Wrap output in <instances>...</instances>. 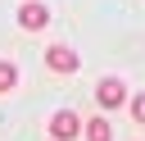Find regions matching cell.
<instances>
[{
  "instance_id": "obj_1",
  "label": "cell",
  "mask_w": 145,
  "mask_h": 141,
  "mask_svg": "<svg viewBox=\"0 0 145 141\" xmlns=\"http://www.w3.org/2000/svg\"><path fill=\"white\" fill-rule=\"evenodd\" d=\"M45 132H50L54 141H77V136H82V118H77L72 109H59V114L50 118V127H45Z\"/></svg>"
},
{
  "instance_id": "obj_2",
  "label": "cell",
  "mask_w": 145,
  "mask_h": 141,
  "mask_svg": "<svg viewBox=\"0 0 145 141\" xmlns=\"http://www.w3.org/2000/svg\"><path fill=\"white\" fill-rule=\"evenodd\" d=\"M122 100H127L122 77H100V86H95V105H100V109H118Z\"/></svg>"
},
{
  "instance_id": "obj_3",
  "label": "cell",
  "mask_w": 145,
  "mask_h": 141,
  "mask_svg": "<svg viewBox=\"0 0 145 141\" xmlns=\"http://www.w3.org/2000/svg\"><path fill=\"white\" fill-rule=\"evenodd\" d=\"M45 64H50L54 73H77V68H82V59H77L72 45H50V50H45Z\"/></svg>"
},
{
  "instance_id": "obj_4",
  "label": "cell",
  "mask_w": 145,
  "mask_h": 141,
  "mask_svg": "<svg viewBox=\"0 0 145 141\" xmlns=\"http://www.w3.org/2000/svg\"><path fill=\"white\" fill-rule=\"evenodd\" d=\"M50 23V9L41 5V0H27L23 9H18V27H27V32H41Z\"/></svg>"
},
{
  "instance_id": "obj_5",
  "label": "cell",
  "mask_w": 145,
  "mask_h": 141,
  "mask_svg": "<svg viewBox=\"0 0 145 141\" xmlns=\"http://www.w3.org/2000/svg\"><path fill=\"white\" fill-rule=\"evenodd\" d=\"M82 136H86V141H113V127H109L104 118H86V123H82Z\"/></svg>"
},
{
  "instance_id": "obj_6",
  "label": "cell",
  "mask_w": 145,
  "mask_h": 141,
  "mask_svg": "<svg viewBox=\"0 0 145 141\" xmlns=\"http://www.w3.org/2000/svg\"><path fill=\"white\" fill-rule=\"evenodd\" d=\"M14 86H18V68H14V59H0V96L14 91Z\"/></svg>"
},
{
  "instance_id": "obj_7",
  "label": "cell",
  "mask_w": 145,
  "mask_h": 141,
  "mask_svg": "<svg viewBox=\"0 0 145 141\" xmlns=\"http://www.w3.org/2000/svg\"><path fill=\"white\" fill-rule=\"evenodd\" d=\"M131 118H136V123H145V91H140V96H131Z\"/></svg>"
}]
</instances>
